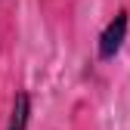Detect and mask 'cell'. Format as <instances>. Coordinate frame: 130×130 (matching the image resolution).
I'll list each match as a JSON object with an SVG mask.
<instances>
[{
  "label": "cell",
  "mask_w": 130,
  "mask_h": 130,
  "mask_svg": "<svg viewBox=\"0 0 130 130\" xmlns=\"http://www.w3.org/2000/svg\"><path fill=\"white\" fill-rule=\"evenodd\" d=\"M127 34H130V9L121 6L111 19L102 25V31L96 34V62H115L127 43Z\"/></svg>",
  "instance_id": "6da1fadb"
},
{
  "label": "cell",
  "mask_w": 130,
  "mask_h": 130,
  "mask_svg": "<svg viewBox=\"0 0 130 130\" xmlns=\"http://www.w3.org/2000/svg\"><path fill=\"white\" fill-rule=\"evenodd\" d=\"M31 115H34V99H31V93H28V90H15L12 105H9V121H6V130H28Z\"/></svg>",
  "instance_id": "7a4b0ae2"
}]
</instances>
